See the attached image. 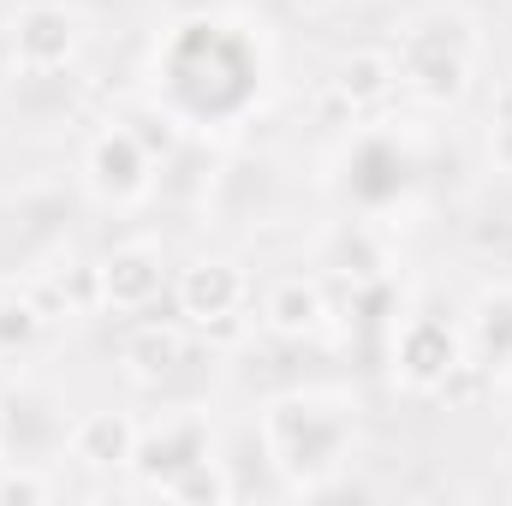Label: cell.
<instances>
[{
    "label": "cell",
    "instance_id": "obj_1",
    "mask_svg": "<svg viewBox=\"0 0 512 506\" xmlns=\"http://www.w3.org/2000/svg\"><path fill=\"white\" fill-rule=\"evenodd\" d=\"M12 48H18L24 66L54 72V66H66V54L78 48V18H72L66 6H30V12H18Z\"/></svg>",
    "mask_w": 512,
    "mask_h": 506
},
{
    "label": "cell",
    "instance_id": "obj_2",
    "mask_svg": "<svg viewBox=\"0 0 512 506\" xmlns=\"http://www.w3.org/2000/svg\"><path fill=\"white\" fill-rule=\"evenodd\" d=\"M102 286H108V298L114 304H126V310H137L155 286H161V262H155V251H120L108 256V274H102Z\"/></svg>",
    "mask_w": 512,
    "mask_h": 506
},
{
    "label": "cell",
    "instance_id": "obj_3",
    "mask_svg": "<svg viewBox=\"0 0 512 506\" xmlns=\"http://www.w3.org/2000/svg\"><path fill=\"white\" fill-rule=\"evenodd\" d=\"M179 292H185L191 316H233V304H239V274H233L227 262H203V268L185 274Z\"/></svg>",
    "mask_w": 512,
    "mask_h": 506
},
{
    "label": "cell",
    "instance_id": "obj_4",
    "mask_svg": "<svg viewBox=\"0 0 512 506\" xmlns=\"http://www.w3.org/2000/svg\"><path fill=\"white\" fill-rule=\"evenodd\" d=\"M78 459H90V465H126L131 459V429L120 417H90V423L78 429Z\"/></svg>",
    "mask_w": 512,
    "mask_h": 506
},
{
    "label": "cell",
    "instance_id": "obj_5",
    "mask_svg": "<svg viewBox=\"0 0 512 506\" xmlns=\"http://www.w3.org/2000/svg\"><path fill=\"white\" fill-rule=\"evenodd\" d=\"M268 316H274L280 334H310L316 316H322V304H316V292H304V286H280L274 304H268Z\"/></svg>",
    "mask_w": 512,
    "mask_h": 506
},
{
    "label": "cell",
    "instance_id": "obj_6",
    "mask_svg": "<svg viewBox=\"0 0 512 506\" xmlns=\"http://www.w3.org/2000/svg\"><path fill=\"white\" fill-rule=\"evenodd\" d=\"M387 60H376V54H364V60H352L346 72H340V90L346 96H358V102H370V96H387Z\"/></svg>",
    "mask_w": 512,
    "mask_h": 506
}]
</instances>
